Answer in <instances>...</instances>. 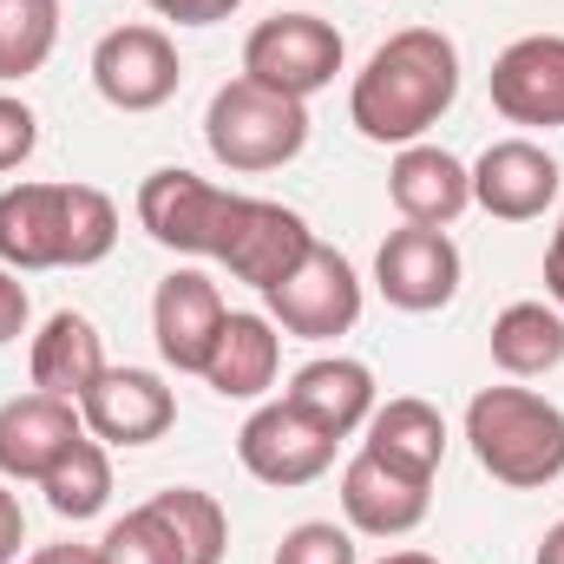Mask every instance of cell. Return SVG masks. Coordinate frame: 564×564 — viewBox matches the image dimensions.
<instances>
[{
    "instance_id": "cell-27",
    "label": "cell",
    "mask_w": 564,
    "mask_h": 564,
    "mask_svg": "<svg viewBox=\"0 0 564 564\" xmlns=\"http://www.w3.org/2000/svg\"><path fill=\"white\" fill-rule=\"evenodd\" d=\"M119 243V204L93 184H66V270L106 263Z\"/></svg>"
},
{
    "instance_id": "cell-16",
    "label": "cell",
    "mask_w": 564,
    "mask_h": 564,
    "mask_svg": "<svg viewBox=\"0 0 564 564\" xmlns=\"http://www.w3.org/2000/svg\"><path fill=\"white\" fill-rule=\"evenodd\" d=\"M86 433L79 421V401H59V394H13L0 408V479H46L53 459Z\"/></svg>"
},
{
    "instance_id": "cell-7",
    "label": "cell",
    "mask_w": 564,
    "mask_h": 564,
    "mask_svg": "<svg viewBox=\"0 0 564 564\" xmlns=\"http://www.w3.org/2000/svg\"><path fill=\"white\" fill-rule=\"evenodd\" d=\"M93 86L119 112H158L184 86V59L164 26H112L93 46Z\"/></svg>"
},
{
    "instance_id": "cell-14",
    "label": "cell",
    "mask_w": 564,
    "mask_h": 564,
    "mask_svg": "<svg viewBox=\"0 0 564 564\" xmlns=\"http://www.w3.org/2000/svg\"><path fill=\"white\" fill-rule=\"evenodd\" d=\"M79 421H86L93 440H106V446H151V440L171 433L177 401H171L164 375H151V368H106L86 388Z\"/></svg>"
},
{
    "instance_id": "cell-37",
    "label": "cell",
    "mask_w": 564,
    "mask_h": 564,
    "mask_svg": "<svg viewBox=\"0 0 564 564\" xmlns=\"http://www.w3.org/2000/svg\"><path fill=\"white\" fill-rule=\"evenodd\" d=\"M381 564H440V558H426V552H388Z\"/></svg>"
},
{
    "instance_id": "cell-8",
    "label": "cell",
    "mask_w": 564,
    "mask_h": 564,
    "mask_svg": "<svg viewBox=\"0 0 564 564\" xmlns=\"http://www.w3.org/2000/svg\"><path fill=\"white\" fill-rule=\"evenodd\" d=\"M335 446L341 440H328L315 421H302L289 401H270V408H257L243 433H237V459H243V473L250 479H263V486H315L328 466H335Z\"/></svg>"
},
{
    "instance_id": "cell-31",
    "label": "cell",
    "mask_w": 564,
    "mask_h": 564,
    "mask_svg": "<svg viewBox=\"0 0 564 564\" xmlns=\"http://www.w3.org/2000/svg\"><path fill=\"white\" fill-rule=\"evenodd\" d=\"M158 20H177V26H217V20H230L243 0H144Z\"/></svg>"
},
{
    "instance_id": "cell-10",
    "label": "cell",
    "mask_w": 564,
    "mask_h": 564,
    "mask_svg": "<svg viewBox=\"0 0 564 564\" xmlns=\"http://www.w3.org/2000/svg\"><path fill=\"white\" fill-rule=\"evenodd\" d=\"M224 322H230L224 289L204 270H171L158 282V295H151V335H158L164 368H177V375H204L210 368V348H217Z\"/></svg>"
},
{
    "instance_id": "cell-35",
    "label": "cell",
    "mask_w": 564,
    "mask_h": 564,
    "mask_svg": "<svg viewBox=\"0 0 564 564\" xmlns=\"http://www.w3.org/2000/svg\"><path fill=\"white\" fill-rule=\"evenodd\" d=\"M26 564H106V558H99V545H40Z\"/></svg>"
},
{
    "instance_id": "cell-25",
    "label": "cell",
    "mask_w": 564,
    "mask_h": 564,
    "mask_svg": "<svg viewBox=\"0 0 564 564\" xmlns=\"http://www.w3.org/2000/svg\"><path fill=\"white\" fill-rule=\"evenodd\" d=\"M40 492H46V506L59 512V519H99L106 512V499H112V459H106V440H93V433H79L59 459H53V473L40 479Z\"/></svg>"
},
{
    "instance_id": "cell-13",
    "label": "cell",
    "mask_w": 564,
    "mask_h": 564,
    "mask_svg": "<svg viewBox=\"0 0 564 564\" xmlns=\"http://www.w3.org/2000/svg\"><path fill=\"white\" fill-rule=\"evenodd\" d=\"M492 106L512 126H539L558 132L564 126V33H525L492 59Z\"/></svg>"
},
{
    "instance_id": "cell-26",
    "label": "cell",
    "mask_w": 564,
    "mask_h": 564,
    "mask_svg": "<svg viewBox=\"0 0 564 564\" xmlns=\"http://www.w3.org/2000/svg\"><path fill=\"white\" fill-rule=\"evenodd\" d=\"M59 46V0H0V86L33 79Z\"/></svg>"
},
{
    "instance_id": "cell-11",
    "label": "cell",
    "mask_w": 564,
    "mask_h": 564,
    "mask_svg": "<svg viewBox=\"0 0 564 564\" xmlns=\"http://www.w3.org/2000/svg\"><path fill=\"white\" fill-rule=\"evenodd\" d=\"M375 289L408 308V315H433L459 295V250L446 230H426V224H401L388 230V243L375 250Z\"/></svg>"
},
{
    "instance_id": "cell-30",
    "label": "cell",
    "mask_w": 564,
    "mask_h": 564,
    "mask_svg": "<svg viewBox=\"0 0 564 564\" xmlns=\"http://www.w3.org/2000/svg\"><path fill=\"white\" fill-rule=\"evenodd\" d=\"M33 144H40V119H33V106L0 93V171H20V164L33 158Z\"/></svg>"
},
{
    "instance_id": "cell-5",
    "label": "cell",
    "mask_w": 564,
    "mask_h": 564,
    "mask_svg": "<svg viewBox=\"0 0 564 564\" xmlns=\"http://www.w3.org/2000/svg\"><path fill=\"white\" fill-rule=\"evenodd\" d=\"M348 46L322 13H270L250 40H243V79L289 93V99H315L322 86H335Z\"/></svg>"
},
{
    "instance_id": "cell-6",
    "label": "cell",
    "mask_w": 564,
    "mask_h": 564,
    "mask_svg": "<svg viewBox=\"0 0 564 564\" xmlns=\"http://www.w3.org/2000/svg\"><path fill=\"white\" fill-rule=\"evenodd\" d=\"M263 302H270V322H276L282 335L335 341V335H348V328L361 322V276H355V263H348L341 250L315 243V250L295 263V276H282Z\"/></svg>"
},
{
    "instance_id": "cell-22",
    "label": "cell",
    "mask_w": 564,
    "mask_h": 564,
    "mask_svg": "<svg viewBox=\"0 0 564 564\" xmlns=\"http://www.w3.org/2000/svg\"><path fill=\"white\" fill-rule=\"evenodd\" d=\"M144 519L158 525V539L171 545V564H224L230 552V519L210 492L197 486H171L144 499Z\"/></svg>"
},
{
    "instance_id": "cell-32",
    "label": "cell",
    "mask_w": 564,
    "mask_h": 564,
    "mask_svg": "<svg viewBox=\"0 0 564 564\" xmlns=\"http://www.w3.org/2000/svg\"><path fill=\"white\" fill-rule=\"evenodd\" d=\"M26 315H33L26 282H20V270H7V263H0V348L26 335Z\"/></svg>"
},
{
    "instance_id": "cell-34",
    "label": "cell",
    "mask_w": 564,
    "mask_h": 564,
    "mask_svg": "<svg viewBox=\"0 0 564 564\" xmlns=\"http://www.w3.org/2000/svg\"><path fill=\"white\" fill-rule=\"evenodd\" d=\"M545 295L564 315V217H558V230H552V243H545Z\"/></svg>"
},
{
    "instance_id": "cell-24",
    "label": "cell",
    "mask_w": 564,
    "mask_h": 564,
    "mask_svg": "<svg viewBox=\"0 0 564 564\" xmlns=\"http://www.w3.org/2000/svg\"><path fill=\"white\" fill-rule=\"evenodd\" d=\"M492 361L512 381H539L564 361V315L552 302H512L492 322Z\"/></svg>"
},
{
    "instance_id": "cell-9",
    "label": "cell",
    "mask_w": 564,
    "mask_h": 564,
    "mask_svg": "<svg viewBox=\"0 0 564 564\" xmlns=\"http://www.w3.org/2000/svg\"><path fill=\"white\" fill-rule=\"evenodd\" d=\"M315 250V230L302 224V210L270 204V197H243L237 217H230V237H224V270L250 289H276L282 276H295V263Z\"/></svg>"
},
{
    "instance_id": "cell-29",
    "label": "cell",
    "mask_w": 564,
    "mask_h": 564,
    "mask_svg": "<svg viewBox=\"0 0 564 564\" xmlns=\"http://www.w3.org/2000/svg\"><path fill=\"white\" fill-rule=\"evenodd\" d=\"M99 558L106 564H171V545L158 539V525L144 519V506H139V512H126V519L99 539Z\"/></svg>"
},
{
    "instance_id": "cell-36",
    "label": "cell",
    "mask_w": 564,
    "mask_h": 564,
    "mask_svg": "<svg viewBox=\"0 0 564 564\" xmlns=\"http://www.w3.org/2000/svg\"><path fill=\"white\" fill-rule=\"evenodd\" d=\"M532 564H564V519L539 539V558H532Z\"/></svg>"
},
{
    "instance_id": "cell-33",
    "label": "cell",
    "mask_w": 564,
    "mask_h": 564,
    "mask_svg": "<svg viewBox=\"0 0 564 564\" xmlns=\"http://www.w3.org/2000/svg\"><path fill=\"white\" fill-rule=\"evenodd\" d=\"M20 545H26V519H20V499H13L7 479H0V564L20 558Z\"/></svg>"
},
{
    "instance_id": "cell-18",
    "label": "cell",
    "mask_w": 564,
    "mask_h": 564,
    "mask_svg": "<svg viewBox=\"0 0 564 564\" xmlns=\"http://www.w3.org/2000/svg\"><path fill=\"white\" fill-rule=\"evenodd\" d=\"M0 263L7 270H66V184L0 191Z\"/></svg>"
},
{
    "instance_id": "cell-20",
    "label": "cell",
    "mask_w": 564,
    "mask_h": 564,
    "mask_svg": "<svg viewBox=\"0 0 564 564\" xmlns=\"http://www.w3.org/2000/svg\"><path fill=\"white\" fill-rule=\"evenodd\" d=\"M26 368H33V388H40V394L86 401V388L106 375V341H99V328H93L79 308H59V315H46V328L33 335Z\"/></svg>"
},
{
    "instance_id": "cell-15",
    "label": "cell",
    "mask_w": 564,
    "mask_h": 564,
    "mask_svg": "<svg viewBox=\"0 0 564 564\" xmlns=\"http://www.w3.org/2000/svg\"><path fill=\"white\" fill-rule=\"evenodd\" d=\"M426 506H433V479H414V473L375 459L368 446H361V453L348 459V473H341V512H348V525L368 532V539H401V532H414L426 519Z\"/></svg>"
},
{
    "instance_id": "cell-17",
    "label": "cell",
    "mask_w": 564,
    "mask_h": 564,
    "mask_svg": "<svg viewBox=\"0 0 564 564\" xmlns=\"http://www.w3.org/2000/svg\"><path fill=\"white\" fill-rule=\"evenodd\" d=\"M388 197L408 224L446 230L473 204V164H459L446 144H401V158L388 164Z\"/></svg>"
},
{
    "instance_id": "cell-23",
    "label": "cell",
    "mask_w": 564,
    "mask_h": 564,
    "mask_svg": "<svg viewBox=\"0 0 564 564\" xmlns=\"http://www.w3.org/2000/svg\"><path fill=\"white\" fill-rule=\"evenodd\" d=\"M368 453L388 459V466H401V473H414V479H433L440 459H446V421H440V408L414 401V394L375 408L368 414Z\"/></svg>"
},
{
    "instance_id": "cell-1",
    "label": "cell",
    "mask_w": 564,
    "mask_h": 564,
    "mask_svg": "<svg viewBox=\"0 0 564 564\" xmlns=\"http://www.w3.org/2000/svg\"><path fill=\"white\" fill-rule=\"evenodd\" d=\"M459 99V46L440 26H401L348 86V119L368 144H421Z\"/></svg>"
},
{
    "instance_id": "cell-19",
    "label": "cell",
    "mask_w": 564,
    "mask_h": 564,
    "mask_svg": "<svg viewBox=\"0 0 564 564\" xmlns=\"http://www.w3.org/2000/svg\"><path fill=\"white\" fill-rule=\"evenodd\" d=\"M302 421H315L328 440H348L355 426H368L375 414V368L348 361V355H322L308 368H295L289 394H282Z\"/></svg>"
},
{
    "instance_id": "cell-28",
    "label": "cell",
    "mask_w": 564,
    "mask_h": 564,
    "mask_svg": "<svg viewBox=\"0 0 564 564\" xmlns=\"http://www.w3.org/2000/svg\"><path fill=\"white\" fill-rule=\"evenodd\" d=\"M276 564H361V558H355V539H348L341 525H328V519H308V525L282 532Z\"/></svg>"
},
{
    "instance_id": "cell-4",
    "label": "cell",
    "mask_w": 564,
    "mask_h": 564,
    "mask_svg": "<svg viewBox=\"0 0 564 564\" xmlns=\"http://www.w3.org/2000/svg\"><path fill=\"white\" fill-rule=\"evenodd\" d=\"M237 191H217L210 177L164 164L139 184V224L151 230V243L177 250V257H224L230 217H237Z\"/></svg>"
},
{
    "instance_id": "cell-2",
    "label": "cell",
    "mask_w": 564,
    "mask_h": 564,
    "mask_svg": "<svg viewBox=\"0 0 564 564\" xmlns=\"http://www.w3.org/2000/svg\"><path fill=\"white\" fill-rule=\"evenodd\" d=\"M473 459L519 492H539L564 473V408L532 388H479L466 408Z\"/></svg>"
},
{
    "instance_id": "cell-3",
    "label": "cell",
    "mask_w": 564,
    "mask_h": 564,
    "mask_svg": "<svg viewBox=\"0 0 564 564\" xmlns=\"http://www.w3.org/2000/svg\"><path fill=\"white\" fill-rule=\"evenodd\" d=\"M204 144H210V158H217L224 171H243V177L282 171V164L302 158V144H308V106L237 73V79L217 86L210 106H204Z\"/></svg>"
},
{
    "instance_id": "cell-12",
    "label": "cell",
    "mask_w": 564,
    "mask_h": 564,
    "mask_svg": "<svg viewBox=\"0 0 564 564\" xmlns=\"http://www.w3.org/2000/svg\"><path fill=\"white\" fill-rule=\"evenodd\" d=\"M558 184H564L558 158L532 139L486 144L479 164H473V204H479L486 217H499V224H532V217H545V210L558 204Z\"/></svg>"
},
{
    "instance_id": "cell-21",
    "label": "cell",
    "mask_w": 564,
    "mask_h": 564,
    "mask_svg": "<svg viewBox=\"0 0 564 564\" xmlns=\"http://www.w3.org/2000/svg\"><path fill=\"white\" fill-rule=\"evenodd\" d=\"M276 368H282V335L270 315H230L217 348H210V368L204 381L224 394V401H263L276 388Z\"/></svg>"
}]
</instances>
